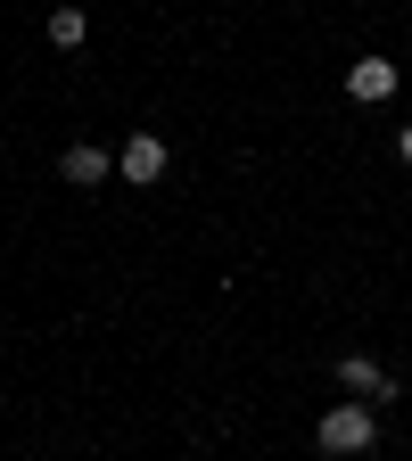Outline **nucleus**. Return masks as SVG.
I'll use <instances>...</instances> for the list:
<instances>
[{"label":"nucleus","mask_w":412,"mask_h":461,"mask_svg":"<svg viewBox=\"0 0 412 461\" xmlns=\"http://www.w3.org/2000/svg\"><path fill=\"white\" fill-rule=\"evenodd\" d=\"M314 445H322L330 461H355V453H371V445H380V420H371V403H338V412H322Z\"/></svg>","instance_id":"obj_1"},{"label":"nucleus","mask_w":412,"mask_h":461,"mask_svg":"<svg viewBox=\"0 0 412 461\" xmlns=\"http://www.w3.org/2000/svg\"><path fill=\"white\" fill-rule=\"evenodd\" d=\"M396 91V67L388 58H355V67H346V99H363V107H380Z\"/></svg>","instance_id":"obj_2"},{"label":"nucleus","mask_w":412,"mask_h":461,"mask_svg":"<svg viewBox=\"0 0 412 461\" xmlns=\"http://www.w3.org/2000/svg\"><path fill=\"white\" fill-rule=\"evenodd\" d=\"M115 173H124V182H157V173H165V140L157 132H133L124 157H115Z\"/></svg>","instance_id":"obj_3"},{"label":"nucleus","mask_w":412,"mask_h":461,"mask_svg":"<svg viewBox=\"0 0 412 461\" xmlns=\"http://www.w3.org/2000/svg\"><path fill=\"white\" fill-rule=\"evenodd\" d=\"M338 387H355L363 403H388V395H396V379H388L371 355H346V363H338Z\"/></svg>","instance_id":"obj_4"},{"label":"nucleus","mask_w":412,"mask_h":461,"mask_svg":"<svg viewBox=\"0 0 412 461\" xmlns=\"http://www.w3.org/2000/svg\"><path fill=\"white\" fill-rule=\"evenodd\" d=\"M58 173H67V182H75V190H99V182H107V149H91V140H75L67 157H58Z\"/></svg>","instance_id":"obj_5"},{"label":"nucleus","mask_w":412,"mask_h":461,"mask_svg":"<svg viewBox=\"0 0 412 461\" xmlns=\"http://www.w3.org/2000/svg\"><path fill=\"white\" fill-rule=\"evenodd\" d=\"M83 33H91L83 9H50V41H58V50H83Z\"/></svg>","instance_id":"obj_6"},{"label":"nucleus","mask_w":412,"mask_h":461,"mask_svg":"<svg viewBox=\"0 0 412 461\" xmlns=\"http://www.w3.org/2000/svg\"><path fill=\"white\" fill-rule=\"evenodd\" d=\"M396 157H404V165H412V124H404V132H396Z\"/></svg>","instance_id":"obj_7"}]
</instances>
